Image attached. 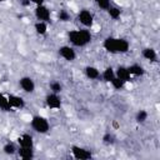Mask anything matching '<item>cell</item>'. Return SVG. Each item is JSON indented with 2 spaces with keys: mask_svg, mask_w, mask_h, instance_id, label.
<instances>
[{
  "mask_svg": "<svg viewBox=\"0 0 160 160\" xmlns=\"http://www.w3.org/2000/svg\"><path fill=\"white\" fill-rule=\"evenodd\" d=\"M69 41L71 42V45L76 46V48H84L88 44L91 42L92 35L90 32L89 29H79V30H71L68 34Z\"/></svg>",
  "mask_w": 160,
  "mask_h": 160,
  "instance_id": "cell-2",
  "label": "cell"
},
{
  "mask_svg": "<svg viewBox=\"0 0 160 160\" xmlns=\"http://www.w3.org/2000/svg\"><path fill=\"white\" fill-rule=\"evenodd\" d=\"M58 19H59L60 21H62V22H66V21L70 20V14H69L66 10L61 9V10L58 12Z\"/></svg>",
  "mask_w": 160,
  "mask_h": 160,
  "instance_id": "cell-27",
  "label": "cell"
},
{
  "mask_svg": "<svg viewBox=\"0 0 160 160\" xmlns=\"http://www.w3.org/2000/svg\"><path fill=\"white\" fill-rule=\"evenodd\" d=\"M4 1H6V0H0V2H4Z\"/></svg>",
  "mask_w": 160,
  "mask_h": 160,
  "instance_id": "cell-30",
  "label": "cell"
},
{
  "mask_svg": "<svg viewBox=\"0 0 160 160\" xmlns=\"http://www.w3.org/2000/svg\"><path fill=\"white\" fill-rule=\"evenodd\" d=\"M30 125L38 134H46L50 131V122L42 115H34L30 120Z\"/></svg>",
  "mask_w": 160,
  "mask_h": 160,
  "instance_id": "cell-3",
  "label": "cell"
},
{
  "mask_svg": "<svg viewBox=\"0 0 160 160\" xmlns=\"http://www.w3.org/2000/svg\"><path fill=\"white\" fill-rule=\"evenodd\" d=\"M106 11H108V15H109L112 20H118V19L120 18V15H121V10H120L118 6L110 5V8H109Z\"/></svg>",
  "mask_w": 160,
  "mask_h": 160,
  "instance_id": "cell-21",
  "label": "cell"
},
{
  "mask_svg": "<svg viewBox=\"0 0 160 160\" xmlns=\"http://www.w3.org/2000/svg\"><path fill=\"white\" fill-rule=\"evenodd\" d=\"M8 100H9V104L12 109H24L25 108V100L19 96V95H15V94H9L8 95Z\"/></svg>",
  "mask_w": 160,
  "mask_h": 160,
  "instance_id": "cell-10",
  "label": "cell"
},
{
  "mask_svg": "<svg viewBox=\"0 0 160 160\" xmlns=\"http://www.w3.org/2000/svg\"><path fill=\"white\" fill-rule=\"evenodd\" d=\"M0 110H2V111H11L12 110V108L9 104L8 96H5L1 92H0Z\"/></svg>",
  "mask_w": 160,
  "mask_h": 160,
  "instance_id": "cell-20",
  "label": "cell"
},
{
  "mask_svg": "<svg viewBox=\"0 0 160 160\" xmlns=\"http://www.w3.org/2000/svg\"><path fill=\"white\" fill-rule=\"evenodd\" d=\"M84 74L90 80H98V79H100V74L101 72H100V70L98 68L91 66V65H88V66L84 68Z\"/></svg>",
  "mask_w": 160,
  "mask_h": 160,
  "instance_id": "cell-12",
  "label": "cell"
},
{
  "mask_svg": "<svg viewBox=\"0 0 160 160\" xmlns=\"http://www.w3.org/2000/svg\"><path fill=\"white\" fill-rule=\"evenodd\" d=\"M34 30H35V32L38 34V35H46V32H48V22H45V21H36L35 24H34Z\"/></svg>",
  "mask_w": 160,
  "mask_h": 160,
  "instance_id": "cell-18",
  "label": "cell"
},
{
  "mask_svg": "<svg viewBox=\"0 0 160 160\" xmlns=\"http://www.w3.org/2000/svg\"><path fill=\"white\" fill-rule=\"evenodd\" d=\"M58 54L60 58H62L66 61H74L76 59V52L72 46L70 45H62L58 49Z\"/></svg>",
  "mask_w": 160,
  "mask_h": 160,
  "instance_id": "cell-7",
  "label": "cell"
},
{
  "mask_svg": "<svg viewBox=\"0 0 160 160\" xmlns=\"http://www.w3.org/2000/svg\"><path fill=\"white\" fill-rule=\"evenodd\" d=\"M101 140H102V142L105 144V145H112L114 142H115V136H114V134H111V132H105L104 135H102V138H101Z\"/></svg>",
  "mask_w": 160,
  "mask_h": 160,
  "instance_id": "cell-25",
  "label": "cell"
},
{
  "mask_svg": "<svg viewBox=\"0 0 160 160\" xmlns=\"http://www.w3.org/2000/svg\"><path fill=\"white\" fill-rule=\"evenodd\" d=\"M141 55L144 59L152 61V62L156 61V59H158V54H156V50L154 48H144L141 51Z\"/></svg>",
  "mask_w": 160,
  "mask_h": 160,
  "instance_id": "cell-15",
  "label": "cell"
},
{
  "mask_svg": "<svg viewBox=\"0 0 160 160\" xmlns=\"http://www.w3.org/2000/svg\"><path fill=\"white\" fill-rule=\"evenodd\" d=\"M102 48L110 54H125L130 49V44L124 38L108 36L102 41Z\"/></svg>",
  "mask_w": 160,
  "mask_h": 160,
  "instance_id": "cell-1",
  "label": "cell"
},
{
  "mask_svg": "<svg viewBox=\"0 0 160 160\" xmlns=\"http://www.w3.org/2000/svg\"><path fill=\"white\" fill-rule=\"evenodd\" d=\"M115 76L119 78V79H121V80H124L125 82H128V81L131 80V75H130V72L128 70V66H124V65H119L116 68Z\"/></svg>",
  "mask_w": 160,
  "mask_h": 160,
  "instance_id": "cell-11",
  "label": "cell"
},
{
  "mask_svg": "<svg viewBox=\"0 0 160 160\" xmlns=\"http://www.w3.org/2000/svg\"><path fill=\"white\" fill-rule=\"evenodd\" d=\"M71 154L78 160H88V159L92 158V154L89 149H85V148L79 146V145H72L71 146Z\"/></svg>",
  "mask_w": 160,
  "mask_h": 160,
  "instance_id": "cell-6",
  "label": "cell"
},
{
  "mask_svg": "<svg viewBox=\"0 0 160 160\" xmlns=\"http://www.w3.org/2000/svg\"><path fill=\"white\" fill-rule=\"evenodd\" d=\"M19 85H20V88H21L25 92H28V94H31V92L35 91V81H34L32 78H30V76H22V78H20Z\"/></svg>",
  "mask_w": 160,
  "mask_h": 160,
  "instance_id": "cell-9",
  "label": "cell"
},
{
  "mask_svg": "<svg viewBox=\"0 0 160 160\" xmlns=\"http://www.w3.org/2000/svg\"><path fill=\"white\" fill-rule=\"evenodd\" d=\"M45 104H46V106L49 109H52V110L60 109L61 108V98L59 96V94L49 92L45 96Z\"/></svg>",
  "mask_w": 160,
  "mask_h": 160,
  "instance_id": "cell-8",
  "label": "cell"
},
{
  "mask_svg": "<svg viewBox=\"0 0 160 160\" xmlns=\"http://www.w3.org/2000/svg\"><path fill=\"white\" fill-rule=\"evenodd\" d=\"M2 151H4V154L5 155H9V156H11V155H14V154H16V151H18V148L15 146V144L14 142H11V141H8L4 146H2Z\"/></svg>",
  "mask_w": 160,
  "mask_h": 160,
  "instance_id": "cell-19",
  "label": "cell"
},
{
  "mask_svg": "<svg viewBox=\"0 0 160 160\" xmlns=\"http://www.w3.org/2000/svg\"><path fill=\"white\" fill-rule=\"evenodd\" d=\"M128 70L131 76H142L145 74V69L140 64H131L130 66H128Z\"/></svg>",
  "mask_w": 160,
  "mask_h": 160,
  "instance_id": "cell-16",
  "label": "cell"
},
{
  "mask_svg": "<svg viewBox=\"0 0 160 160\" xmlns=\"http://www.w3.org/2000/svg\"><path fill=\"white\" fill-rule=\"evenodd\" d=\"M49 88H50L51 92H55V94H60V92L62 91V85L60 84V81H56V80L50 81Z\"/></svg>",
  "mask_w": 160,
  "mask_h": 160,
  "instance_id": "cell-22",
  "label": "cell"
},
{
  "mask_svg": "<svg viewBox=\"0 0 160 160\" xmlns=\"http://www.w3.org/2000/svg\"><path fill=\"white\" fill-rule=\"evenodd\" d=\"M18 144L19 146H22V148H34V139L30 134H22L18 138Z\"/></svg>",
  "mask_w": 160,
  "mask_h": 160,
  "instance_id": "cell-14",
  "label": "cell"
},
{
  "mask_svg": "<svg viewBox=\"0 0 160 160\" xmlns=\"http://www.w3.org/2000/svg\"><path fill=\"white\" fill-rule=\"evenodd\" d=\"M16 154L19 155V158H21L24 160H31L35 156L34 148H22V146H19Z\"/></svg>",
  "mask_w": 160,
  "mask_h": 160,
  "instance_id": "cell-13",
  "label": "cell"
},
{
  "mask_svg": "<svg viewBox=\"0 0 160 160\" xmlns=\"http://www.w3.org/2000/svg\"><path fill=\"white\" fill-rule=\"evenodd\" d=\"M78 20H79V22L82 26H85L86 29H89L94 24V15L88 9H82V10H80L78 12Z\"/></svg>",
  "mask_w": 160,
  "mask_h": 160,
  "instance_id": "cell-5",
  "label": "cell"
},
{
  "mask_svg": "<svg viewBox=\"0 0 160 160\" xmlns=\"http://www.w3.org/2000/svg\"><path fill=\"white\" fill-rule=\"evenodd\" d=\"M110 84H111V86H112L114 90H121L125 86V81L121 80V79H119V78H116V76L110 81Z\"/></svg>",
  "mask_w": 160,
  "mask_h": 160,
  "instance_id": "cell-23",
  "label": "cell"
},
{
  "mask_svg": "<svg viewBox=\"0 0 160 160\" xmlns=\"http://www.w3.org/2000/svg\"><path fill=\"white\" fill-rule=\"evenodd\" d=\"M34 14H35V18L39 21H45V22H49L50 21L51 10L48 6H45L44 4L42 5H36V8L34 10Z\"/></svg>",
  "mask_w": 160,
  "mask_h": 160,
  "instance_id": "cell-4",
  "label": "cell"
},
{
  "mask_svg": "<svg viewBox=\"0 0 160 160\" xmlns=\"http://www.w3.org/2000/svg\"><path fill=\"white\" fill-rule=\"evenodd\" d=\"M20 2H21V5H24V6H29V5H30V0H21Z\"/></svg>",
  "mask_w": 160,
  "mask_h": 160,
  "instance_id": "cell-29",
  "label": "cell"
},
{
  "mask_svg": "<svg viewBox=\"0 0 160 160\" xmlns=\"http://www.w3.org/2000/svg\"><path fill=\"white\" fill-rule=\"evenodd\" d=\"M94 1H95L96 6L100 8L101 10H108L110 8V5H111L110 0H94Z\"/></svg>",
  "mask_w": 160,
  "mask_h": 160,
  "instance_id": "cell-26",
  "label": "cell"
},
{
  "mask_svg": "<svg viewBox=\"0 0 160 160\" xmlns=\"http://www.w3.org/2000/svg\"><path fill=\"white\" fill-rule=\"evenodd\" d=\"M100 78L105 81V82H110L114 78H115V70L111 66H108L104 69V71L100 74Z\"/></svg>",
  "mask_w": 160,
  "mask_h": 160,
  "instance_id": "cell-17",
  "label": "cell"
},
{
  "mask_svg": "<svg viewBox=\"0 0 160 160\" xmlns=\"http://www.w3.org/2000/svg\"><path fill=\"white\" fill-rule=\"evenodd\" d=\"M135 120H136V122H139V124L145 122V121L148 120V111H146V110H139V111L136 112V115H135Z\"/></svg>",
  "mask_w": 160,
  "mask_h": 160,
  "instance_id": "cell-24",
  "label": "cell"
},
{
  "mask_svg": "<svg viewBox=\"0 0 160 160\" xmlns=\"http://www.w3.org/2000/svg\"><path fill=\"white\" fill-rule=\"evenodd\" d=\"M31 4H35V5H42L45 2V0H30Z\"/></svg>",
  "mask_w": 160,
  "mask_h": 160,
  "instance_id": "cell-28",
  "label": "cell"
}]
</instances>
